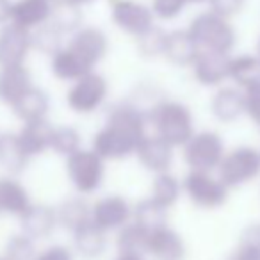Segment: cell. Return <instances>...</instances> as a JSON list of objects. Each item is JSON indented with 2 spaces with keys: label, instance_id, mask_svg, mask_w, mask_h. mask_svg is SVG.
I'll list each match as a JSON object with an SVG mask.
<instances>
[{
  "label": "cell",
  "instance_id": "9",
  "mask_svg": "<svg viewBox=\"0 0 260 260\" xmlns=\"http://www.w3.org/2000/svg\"><path fill=\"white\" fill-rule=\"evenodd\" d=\"M116 27L132 36H141L153 27V13L138 0H107Z\"/></svg>",
  "mask_w": 260,
  "mask_h": 260
},
{
  "label": "cell",
  "instance_id": "24",
  "mask_svg": "<svg viewBox=\"0 0 260 260\" xmlns=\"http://www.w3.org/2000/svg\"><path fill=\"white\" fill-rule=\"evenodd\" d=\"M73 246H75V251L84 258H96L105 251V246H107L105 232L98 228L93 221H89L73 232Z\"/></svg>",
  "mask_w": 260,
  "mask_h": 260
},
{
  "label": "cell",
  "instance_id": "26",
  "mask_svg": "<svg viewBox=\"0 0 260 260\" xmlns=\"http://www.w3.org/2000/svg\"><path fill=\"white\" fill-rule=\"evenodd\" d=\"M30 157L20 143L16 134H2L0 136V166L11 173H20L25 170Z\"/></svg>",
  "mask_w": 260,
  "mask_h": 260
},
{
  "label": "cell",
  "instance_id": "31",
  "mask_svg": "<svg viewBox=\"0 0 260 260\" xmlns=\"http://www.w3.org/2000/svg\"><path fill=\"white\" fill-rule=\"evenodd\" d=\"M146 237H148V232L143 226H139L138 223H128L123 228H119L118 234V246L119 253H145L146 249Z\"/></svg>",
  "mask_w": 260,
  "mask_h": 260
},
{
  "label": "cell",
  "instance_id": "41",
  "mask_svg": "<svg viewBox=\"0 0 260 260\" xmlns=\"http://www.w3.org/2000/svg\"><path fill=\"white\" fill-rule=\"evenodd\" d=\"M32 260H72V253L64 246H50L40 255H36Z\"/></svg>",
  "mask_w": 260,
  "mask_h": 260
},
{
  "label": "cell",
  "instance_id": "34",
  "mask_svg": "<svg viewBox=\"0 0 260 260\" xmlns=\"http://www.w3.org/2000/svg\"><path fill=\"white\" fill-rule=\"evenodd\" d=\"M232 260H260V224H249L242 232Z\"/></svg>",
  "mask_w": 260,
  "mask_h": 260
},
{
  "label": "cell",
  "instance_id": "13",
  "mask_svg": "<svg viewBox=\"0 0 260 260\" xmlns=\"http://www.w3.org/2000/svg\"><path fill=\"white\" fill-rule=\"evenodd\" d=\"M145 253L152 255L155 260H184L185 244L184 239L171 230L170 226H159L148 232Z\"/></svg>",
  "mask_w": 260,
  "mask_h": 260
},
{
  "label": "cell",
  "instance_id": "1",
  "mask_svg": "<svg viewBox=\"0 0 260 260\" xmlns=\"http://www.w3.org/2000/svg\"><path fill=\"white\" fill-rule=\"evenodd\" d=\"M146 116L132 104L114 105L109 111L104 128L93 139V150L104 160H121L136 153V148L145 138Z\"/></svg>",
  "mask_w": 260,
  "mask_h": 260
},
{
  "label": "cell",
  "instance_id": "5",
  "mask_svg": "<svg viewBox=\"0 0 260 260\" xmlns=\"http://www.w3.org/2000/svg\"><path fill=\"white\" fill-rule=\"evenodd\" d=\"M224 157V143L219 134L203 130L198 134H192V138L184 145V160L191 171H207L219 168L221 160Z\"/></svg>",
  "mask_w": 260,
  "mask_h": 260
},
{
  "label": "cell",
  "instance_id": "10",
  "mask_svg": "<svg viewBox=\"0 0 260 260\" xmlns=\"http://www.w3.org/2000/svg\"><path fill=\"white\" fill-rule=\"evenodd\" d=\"M130 217H132V207L123 196H105L91 207V221L104 232L119 230L128 224Z\"/></svg>",
  "mask_w": 260,
  "mask_h": 260
},
{
  "label": "cell",
  "instance_id": "30",
  "mask_svg": "<svg viewBox=\"0 0 260 260\" xmlns=\"http://www.w3.org/2000/svg\"><path fill=\"white\" fill-rule=\"evenodd\" d=\"M132 217L134 223H138L139 226H143L146 232H152L159 226L166 224V209H162L160 205H157L152 198L143 200L132 210Z\"/></svg>",
  "mask_w": 260,
  "mask_h": 260
},
{
  "label": "cell",
  "instance_id": "15",
  "mask_svg": "<svg viewBox=\"0 0 260 260\" xmlns=\"http://www.w3.org/2000/svg\"><path fill=\"white\" fill-rule=\"evenodd\" d=\"M139 162L153 173H168L173 164V146H170L159 136H145L136 148Z\"/></svg>",
  "mask_w": 260,
  "mask_h": 260
},
{
  "label": "cell",
  "instance_id": "28",
  "mask_svg": "<svg viewBox=\"0 0 260 260\" xmlns=\"http://www.w3.org/2000/svg\"><path fill=\"white\" fill-rule=\"evenodd\" d=\"M52 72L61 80H77L93 70L84 64L68 47H64L52 55Z\"/></svg>",
  "mask_w": 260,
  "mask_h": 260
},
{
  "label": "cell",
  "instance_id": "8",
  "mask_svg": "<svg viewBox=\"0 0 260 260\" xmlns=\"http://www.w3.org/2000/svg\"><path fill=\"white\" fill-rule=\"evenodd\" d=\"M189 200L202 209H217L228 200V187L207 171H191L182 184Z\"/></svg>",
  "mask_w": 260,
  "mask_h": 260
},
{
  "label": "cell",
  "instance_id": "19",
  "mask_svg": "<svg viewBox=\"0 0 260 260\" xmlns=\"http://www.w3.org/2000/svg\"><path fill=\"white\" fill-rule=\"evenodd\" d=\"M200 50L187 30H173L166 36L162 55L177 66H192Z\"/></svg>",
  "mask_w": 260,
  "mask_h": 260
},
{
  "label": "cell",
  "instance_id": "4",
  "mask_svg": "<svg viewBox=\"0 0 260 260\" xmlns=\"http://www.w3.org/2000/svg\"><path fill=\"white\" fill-rule=\"evenodd\" d=\"M66 171L70 182L80 194H91L104 182V159L94 150H77L66 160Z\"/></svg>",
  "mask_w": 260,
  "mask_h": 260
},
{
  "label": "cell",
  "instance_id": "45",
  "mask_svg": "<svg viewBox=\"0 0 260 260\" xmlns=\"http://www.w3.org/2000/svg\"><path fill=\"white\" fill-rule=\"evenodd\" d=\"M196 2H203V0H185V4H196Z\"/></svg>",
  "mask_w": 260,
  "mask_h": 260
},
{
  "label": "cell",
  "instance_id": "2",
  "mask_svg": "<svg viewBox=\"0 0 260 260\" xmlns=\"http://www.w3.org/2000/svg\"><path fill=\"white\" fill-rule=\"evenodd\" d=\"M148 119L162 141L170 146H184L194 134L192 114L180 102H159L148 112Z\"/></svg>",
  "mask_w": 260,
  "mask_h": 260
},
{
  "label": "cell",
  "instance_id": "12",
  "mask_svg": "<svg viewBox=\"0 0 260 260\" xmlns=\"http://www.w3.org/2000/svg\"><path fill=\"white\" fill-rule=\"evenodd\" d=\"M30 48H32V38L29 30L15 23L6 25L0 30V68L23 64Z\"/></svg>",
  "mask_w": 260,
  "mask_h": 260
},
{
  "label": "cell",
  "instance_id": "44",
  "mask_svg": "<svg viewBox=\"0 0 260 260\" xmlns=\"http://www.w3.org/2000/svg\"><path fill=\"white\" fill-rule=\"evenodd\" d=\"M66 2H70V4H73V6H82V4H89L93 0H66Z\"/></svg>",
  "mask_w": 260,
  "mask_h": 260
},
{
  "label": "cell",
  "instance_id": "36",
  "mask_svg": "<svg viewBox=\"0 0 260 260\" xmlns=\"http://www.w3.org/2000/svg\"><path fill=\"white\" fill-rule=\"evenodd\" d=\"M166 36L162 29L152 27L146 32H143L141 36H138V50L143 57L153 59L157 55H162L164 45H166Z\"/></svg>",
  "mask_w": 260,
  "mask_h": 260
},
{
  "label": "cell",
  "instance_id": "17",
  "mask_svg": "<svg viewBox=\"0 0 260 260\" xmlns=\"http://www.w3.org/2000/svg\"><path fill=\"white\" fill-rule=\"evenodd\" d=\"M32 87V77L25 64L0 68V102L13 105L27 89Z\"/></svg>",
  "mask_w": 260,
  "mask_h": 260
},
{
  "label": "cell",
  "instance_id": "29",
  "mask_svg": "<svg viewBox=\"0 0 260 260\" xmlns=\"http://www.w3.org/2000/svg\"><path fill=\"white\" fill-rule=\"evenodd\" d=\"M180 182L170 173H159L152 185V200L162 209H170L178 202L180 196Z\"/></svg>",
  "mask_w": 260,
  "mask_h": 260
},
{
  "label": "cell",
  "instance_id": "6",
  "mask_svg": "<svg viewBox=\"0 0 260 260\" xmlns=\"http://www.w3.org/2000/svg\"><path fill=\"white\" fill-rule=\"evenodd\" d=\"M219 180L230 187H239L260 173V152L251 146H239L230 153H224L219 164Z\"/></svg>",
  "mask_w": 260,
  "mask_h": 260
},
{
  "label": "cell",
  "instance_id": "42",
  "mask_svg": "<svg viewBox=\"0 0 260 260\" xmlns=\"http://www.w3.org/2000/svg\"><path fill=\"white\" fill-rule=\"evenodd\" d=\"M13 2L11 0H0V25L11 20Z\"/></svg>",
  "mask_w": 260,
  "mask_h": 260
},
{
  "label": "cell",
  "instance_id": "27",
  "mask_svg": "<svg viewBox=\"0 0 260 260\" xmlns=\"http://www.w3.org/2000/svg\"><path fill=\"white\" fill-rule=\"evenodd\" d=\"M55 214H57V224L70 232H75L77 228L91 221V207L82 198H66L55 209Z\"/></svg>",
  "mask_w": 260,
  "mask_h": 260
},
{
  "label": "cell",
  "instance_id": "38",
  "mask_svg": "<svg viewBox=\"0 0 260 260\" xmlns=\"http://www.w3.org/2000/svg\"><path fill=\"white\" fill-rule=\"evenodd\" d=\"M185 6V0H153L152 13L162 20L177 18Z\"/></svg>",
  "mask_w": 260,
  "mask_h": 260
},
{
  "label": "cell",
  "instance_id": "43",
  "mask_svg": "<svg viewBox=\"0 0 260 260\" xmlns=\"http://www.w3.org/2000/svg\"><path fill=\"white\" fill-rule=\"evenodd\" d=\"M116 260H143V256L138 255V253H119Z\"/></svg>",
  "mask_w": 260,
  "mask_h": 260
},
{
  "label": "cell",
  "instance_id": "23",
  "mask_svg": "<svg viewBox=\"0 0 260 260\" xmlns=\"http://www.w3.org/2000/svg\"><path fill=\"white\" fill-rule=\"evenodd\" d=\"M32 205L30 196L22 184L15 178H0V212L22 216Z\"/></svg>",
  "mask_w": 260,
  "mask_h": 260
},
{
  "label": "cell",
  "instance_id": "48",
  "mask_svg": "<svg viewBox=\"0 0 260 260\" xmlns=\"http://www.w3.org/2000/svg\"><path fill=\"white\" fill-rule=\"evenodd\" d=\"M258 57H260V43H258Z\"/></svg>",
  "mask_w": 260,
  "mask_h": 260
},
{
  "label": "cell",
  "instance_id": "46",
  "mask_svg": "<svg viewBox=\"0 0 260 260\" xmlns=\"http://www.w3.org/2000/svg\"><path fill=\"white\" fill-rule=\"evenodd\" d=\"M0 260H9L8 256H0Z\"/></svg>",
  "mask_w": 260,
  "mask_h": 260
},
{
  "label": "cell",
  "instance_id": "35",
  "mask_svg": "<svg viewBox=\"0 0 260 260\" xmlns=\"http://www.w3.org/2000/svg\"><path fill=\"white\" fill-rule=\"evenodd\" d=\"M50 150H54L59 155L70 157L77 150H80V134L73 126H59L54 130Z\"/></svg>",
  "mask_w": 260,
  "mask_h": 260
},
{
  "label": "cell",
  "instance_id": "40",
  "mask_svg": "<svg viewBox=\"0 0 260 260\" xmlns=\"http://www.w3.org/2000/svg\"><path fill=\"white\" fill-rule=\"evenodd\" d=\"M210 11L221 18H232L235 16L244 6V0H209Z\"/></svg>",
  "mask_w": 260,
  "mask_h": 260
},
{
  "label": "cell",
  "instance_id": "20",
  "mask_svg": "<svg viewBox=\"0 0 260 260\" xmlns=\"http://www.w3.org/2000/svg\"><path fill=\"white\" fill-rule=\"evenodd\" d=\"M54 126L47 121V119H36V121H29L23 125L22 132L18 134L20 143L29 153V157L41 155L47 150H50L52 145V136H54Z\"/></svg>",
  "mask_w": 260,
  "mask_h": 260
},
{
  "label": "cell",
  "instance_id": "39",
  "mask_svg": "<svg viewBox=\"0 0 260 260\" xmlns=\"http://www.w3.org/2000/svg\"><path fill=\"white\" fill-rule=\"evenodd\" d=\"M244 112L260 126V84L244 89Z\"/></svg>",
  "mask_w": 260,
  "mask_h": 260
},
{
  "label": "cell",
  "instance_id": "47",
  "mask_svg": "<svg viewBox=\"0 0 260 260\" xmlns=\"http://www.w3.org/2000/svg\"><path fill=\"white\" fill-rule=\"evenodd\" d=\"M50 2H54V4H57V2H59V0H50Z\"/></svg>",
  "mask_w": 260,
  "mask_h": 260
},
{
  "label": "cell",
  "instance_id": "18",
  "mask_svg": "<svg viewBox=\"0 0 260 260\" xmlns=\"http://www.w3.org/2000/svg\"><path fill=\"white\" fill-rule=\"evenodd\" d=\"M22 219V230L30 239L48 237L57 226V214L55 209L48 205H30L25 214L20 216Z\"/></svg>",
  "mask_w": 260,
  "mask_h": 260
},
{
  "label": "cell",
  "instance_id": "25",
  "mask_svg": "<svg viewBox=\"0 0 260 260\" xmlns=\"http://www.w3.org/2000/svg\"><path fill=\"white\" fill-rule=\"evenodd\" d=\"M228 79L234 80L237 86L249 89L260 84V57L258 55H237L230 57V73Z\"/></svg>",
  "mask_w": 260,
  "mask_h": 260
},
{
  "label": "cell",
  "instance_id": "3",
  "mask_svg": "<svg viewBox=\"0 0 260 260\" xmlns=\"http://www.w3.org/2000/svg\"><path fill=\"white\" fill-rule=\"evenodd\" d=\"M187 32L191 34L200 52H217L230 54L235 45V30L226 18L214 15L212 11L198 15L189 25Z\"/></svg>",
  "mask_w": 260,
  "mask_h": 260
},
{
  "label": "cell",
  "instance_id": "33",
  "mask_svg": "<svg viewBox=\"0 0 260 260\" xmlns=\"http://www.w3.org/2000/svg\"><path fill=\"white\" fill-rule=\"evenodd\" d=\"M80 20H82V16H80L79 6L70 4L66 0H59L50 16V22L54 23L62 34L79 30Z\"/></svg>",
  "mask_w": 260,
  "mask_h": 260
},
{
  "label": "cell",
  "instance_id": "49",
  "mask_svg": "<svg viewBox=\"0 0 260 260\" xmlns=\"http://www.w3.org/2000/svg\"><path fill=\"white\" fill-rule=\"evenodd\" d=\"M0 214H2V212H0Z\"/></svg>",
  "mask_w": 260,
  "mask_h": 260
},
{
  "label": "cell",
  "instance_id": "14",
  "mask_svg": "<svg viewBox=\"0 0 260 260\" xmlns=\"http://www.w3.org/2000/svg\"><path fill=\"white\" fill-rule=\"evenodd\" d=\"M192 73L202 86L216 87L228 79L230 57L228 54H217V52H200L196 61L192 62Z\"/></svg>",
  "mask_w": 260,
  "mask_h": 260
},
{
  "label": "cell",
  "instance_id": "37",
  "mask_svg": "<svg viewBox=\"0 0 260 260\" xmlns=\"http://www.w3.org/2000/svg\"><path fill=\"white\" fill-rule=\"evenodd\" d=\"M6 256L9 260H32L34 258V244L29 235H13L6 246Z\"/></svg>",
  "mask_w": 260,
  "mask_h": 260
},
{
  "label": "cell",
  "instance_id": "22",
  "mask_svg": "<svg viewBox=\"0 0 260 260\" xmlns=\"http://www.w3.org/2000/svg\"><path fill=\"white\" fill-rule=\"evenodd\" d=\"M13 112L18 116L22 121H36V119H43L50 107V98L45 91H41L40 87H30L27 89L15 104L11 105Z\"/></svg>",
  "mask_w": 260,
  "mask_h": 260
},
{
  "label": "cell",
  "instance_id": "11",
  "mask_svg": "<svg viewBox=\"0 0 260 260\" xmlns=\"http://www.w3.org/2000/svg\"><path fill=\"white\" fill-rule=\"evenodd\" d=\"M68 48L84 62L93 70L96 62H100L105 57L109 48L107 36L96 27H82L75 30L73 38L70 40Z\"/></svg>",
  "mask_w": 260,
  "mask_h": 260
},
{
  "label": "cell",
  "instance_id": "16",
  "mask_svg": "<svg viewBox=\"0 0 260 260\" xmlns=\"http://www.w3.org/2000/svg\"><path fill=\"white\" fill-rule=\"evenodd\" d=\"M54 8L50 0H16L13 2L11 23L30 32L50 20Z\"/></svg>",
  "mask_w": 260,
  "mask_h": 260
},
{
  "label": "cell",
  "instance_id": "7",
  "mask_svg": "<svg viewBox=\"0 0 260 260\" xmlns=\"http://www.w3.org/2000/svg\"><path fill=\"white\" fill-rule=\"evenodd\" d=\"M109 93V84L98 73L91 72L75 80L66 94V102L72 111L79 114H91L105 102Z\"/></svg>",
  "mask_w": 260,
  "mask_h": 260
},
{
  "label": "cell",
  "instance_id": "32",
  "mask_svg": "<svg viewBox=\"0 0 260 260\" xmlns=\"http://www.w3.org/2000/svg\"><path fill=\"white\" fill-rule=\"evenodd\" d=\"M32 38V48L43 52V54L54 55L55 52L61 50V40L62 32L48 20L47 23L40 25L38 29H34V32H30Z\"/></svg>",
  "mask_w": 260,
  "mask_h": 260
},
{
  "label": "cell",
  "instance_id": "21",
  "mask_svg": "<svg viewBox=\"0 0 260 260\" xmlns=\"http://www.w3.org/2000/svg\"><path fill=\"white\" fill-rule=\"evenodd\" d=\"M212 114L221 123L237 121L244 114V93L234 87H223L212 96Z\"/></svg>",
  "mask_w": 260,
  "mask_h": 260
}]
</instances>
